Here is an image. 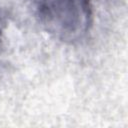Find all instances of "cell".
Here are the masks:
<instances>
[{
  "label": "cell",
  "mask_w": 128,
  "mask_h": 128,
  "mask_svg": "<svg viewBox=\"0 0 128 128\" xmlns=\"http://www.w3.org/2000/svg\"><path fill=\"white\" fill-rule=\"evenodd\" d=\"M36 17L52 37L66 43L83 39L93 22V0H34Z\"/></svg>",
  "instance_id": "obj_1"
}]
</instances>
